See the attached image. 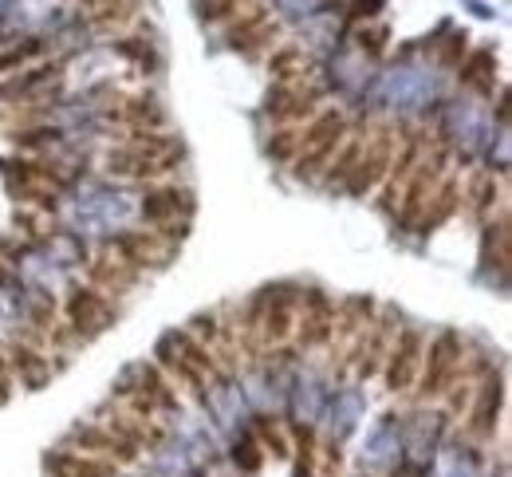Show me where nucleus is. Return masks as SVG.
<instances>
[{"label": "nucleus", "instance_id": "7c9ffc66", "mask_svg": "<svg viewBox=\"0 0 512 477\" xmlns=\"http://www.w3.org/2000/svg\"><path fill=\"white\" fill-rule=\"evenodd\" d=\"M249 430H253V438L260 442L264 454H272L280 462L292 458V442H288V430H284V418L280 414H253V426Z\"/></svg>", "mask_w": 512, "mask_h": 477}, {"label": "nucleus", "instance_id": "de8ad7c7", "mask_svg": "<svg viewBox=\"0 0 512 477\" xmlns=\"http://www.w3.org/2000/svg\"><path fill=\"white\" fill-rule=\"evenodd\" d=\"M390 477H418V474H410V470H394Z\"/></svg>", "mask_w": 512, "mask_h": 477}, {"label": "nucleus", "instance_id": "0eeeda50", "mask_svg": "<svg viewBox=\"0 0 512 477\" xmlns=\"http://www.w3.org/2000/svg\"><path fill=\"white\" fill-rule=\"evenodd\" d=\"M394 146H398L394 123H371L367 142H363V154H359L351 178L343 182V190H347L351 198H371V194L383 186L386 170H390V158H394Z\"/></svg>", "mask_w": 512, "mask_h": 477}, {"label": "nucleus", "instance_id": "6e6552de", "mask_svg": "<svg viewBox=\"0 0 512 477\" xmlns=\"http://www.w3.org/2000/svg\"><path fill=\"white\" fill-rule=\"evenodd\" d=\"M331 324H335V296H331L323 284H300L292 347H296V351H327V343H331Z\"/></svg>", "mask_w": 512, "mask_h": 477}, {"label": "nucleus", "instance_id": "ddd939ff", "mask_svg": "<svg viewBox=\"0 0 512 477\" xmlns=\"http://www.w3.org/2000/svg\"><path fill=\"white\" fill-rule=\"evenodd\" d=\"M422 351H426V332L402 324L394 343H390L383 371H379L386 395H410L414 391V379H418V367H422Z\"/></svg>", "mask_w": 512, "mask_h": 477}, {"label": "nucleus", "instance_id": "49530a36", "mask_svg": "<svg viewBox=\"0 0 512 477\" xmlns=\"http://www.w3.org/2000/svg\"><path fill=\"white\" fill-rule=\"evenodd\" d=\"M79 4H83V8H91V12H95V8H107V4H115V0H79Z\"/></svg>", "mask_w": 512, "mask_h": 477}, {"label": "nucleus", "instance_id": "393cba45", "mask_svg": "<svg viewBox=\"0 0 512 477\" xmlns=\"http://www.w3.org/2000/svg\"><path fill=\"white\" fill-rule=\"evenodd\" d=\"M44 474L48 477H123V470H119L115 462H107V458L56 446V450L44 458Z\"/></svg>", "mask_w": 512, "mask_h": 477}, {"label": "nucleus", "instance_id": "9b49d317", "mask_svg": "<svg viewBox=\"0 0 512 477\" xmlns=\"http://www.w3.org/2000/svg\"><path fill=\"white\" fill-rule=\"evenodd\" d=\"M107 249L130 265L134 273H162V269H170V261L178 257V245H170V241H162L154 229H119L111 241H107Z\"/></svg>", "mask_w": 512, "mask_h": 477}, {"label": "nucleus", "instance_id": "c85d7f7f", "mask_svg": "<svg viewBox=\"0 0 512 477\" xmlns=\"http://www.w3.org/2000/svg\"><path fill=\"white\" fill-rule=\"evenodd\" d=\"M457 79H461V87L477 91L481 99H493V87H497V56H493V48L469 52V56L457 64Z\"/></svg>", "mask_w": 512, "mask_h": 477}, {"label": "nucleus", "instance_id": "dca6fc26", "mask_svg": "<svg viewBox=\"0 0 512 477\" xmlns=\"http://www.w3.org/2000/svg\"><path fill=\"white\" fill-rule=\"evenodd\" d=\"M186 158L190 154H178V158H142V154H130L123 146H111L103 166L107 174L123 178V182H146V186H162V182H178V174L186 170Z\"/></svg>", "mask_w": 512, "mask_h": 477}, {"label": "nucleus", "instance_id": "cd10ccee", "mask_svg": "<svg viewBox=\"0 0 512 477\" xmlns=\"http://www.w3.org/2000/svg\"><path fill=\"white\" fill-rule=\"evenodd\" d=\"M481 257H485V265H497V273H501V276H509V261H512L509 205H501V209H497V217H489V221H485Z\"/></svg>", "mask_w": 512, "mask_h": 477}, {"label": "nucleus", "instance_id": "e433bc0d", "mask_svg": "<svg viewBox=\"0 0 512 477\" xmlns=\"http://www.w3.org/2000/svg\"><path fill=\"white\" fill-rule=\"evenodd\" d=\"M12 225H16L32 245H44V241L56 233V229H48V213H40V209H32V205H16Z\"/></svg>", "mask_w": 512, "mask_h": 477}, {"label": "nucleus", "instance_id": "1a4fd4ad", "mask_svg": "<svg viewBox=\"0 0 512 477\" xmlns=\"http://www.w3.org/2000/svg\"><path fill=\"white\" fill-rule=\"evenodd\" d=\"M225 40H229L233 52H241V56H249V60H264V56L284 40V24L272 20L268 8L256 0L241 16H233V20L225 24Z\"/></svg>", "mask_w": 512, "mask_h": 477}, {"label": "nucleus", "instance_id": "f3484780", "mask_svg": "<svg viewBox=\"0 0 512 477\" xmlns=\"http://www.w3.org/2000/svg\"><path fill=\"white\" fill-rule=\"evenodd\" d=\"M103 123L119 127L123 135L138 131H170V111L158 103V95L142 91V95H115L111 107L103 111Z\"/></svg>", "mask_w": 512, "mask_h": 477}, {"label": "nucleus", "instance_id": "2eb2a0df", "mask_svg": "<svg viewBox=\"0 0 512 477\" xmlns=\"http://www.w3.org/2000/svg\"><path fill=\"white\" fill-rule=\"evenodd\" d=\"M501 414H505V367H489L473 391V403L465 410V434L477 438V442H489L501 426Z\"/></svg>", "mask_w": 512, "mask_h": 477}, {"label": "nucleus", "instance_id": "aec40b11", "mask_svg": "<svg viewBox=\"0 0 512 477\" xmlns=\"http://www.w3.org/2000/svg\"><path fill=\"white\" fill-rule=\"evenodd\" d=\"M91 418H95V422H103L111 434H119L123 442H130V446H134V450H142V454L162 450V446H166V438H170L166 422H142V418L127 414L115 399H107L103 407H95Z\"/></svg>", "mask_w": 512, "mask_h": 477}, {"label": "nucleus", "instance_id": "ea45409f", "mask_svg": "<svg viewBox=\"0 0 512 477\" xmlns=\"http://www.w3.org/2000/svg\"><path fill=\"white\" fill-rule=\"evenodd\" d=\"M40 52H44V40H40V36H28L20 48H4V52H0V75L28 68V60H36Z\"/></svg>", "mask_w": 512, "mask_h": 477}, {"label": "nucleus", "instance_id": "a211bd4d", "mask_svg": "<svg viewBox=\"0 0 512 477\" xmlns=\"http://www.w3.org/2000/svg\"><path fill=\"white\" fill-rule=\"evenodd\" d=\"M375 312H379V300H375L371 292H351V296L335 300V324H331V343H327L331 367L343 359V351H347L351 343L367 332V324L375 320Z\"/></svg>", "mask_w": 512, "mask_h": 477}, {"label": "nucleus", "instance_id": "473e14b6", "mask_svg": "<svg viewBox=\"0 0 512 477\" xmlns=\"http://www.w3.org/2000/svg\"><path fill=\"white\" fill-rule=\"evenodd\" d=\"M4 138L20 150V154H32V150H52L64 142V131L52 127V123H36V127H20V131H4Z\"/></svg>", "mask_w": 512, "mask_h": 477}, {"label": "nucleus", "instance_id": "f704fd0d", "mask_svg": "<svg viewBox=\"0 0 512 477\" xmlns=\"http://www.w3.org/2000/svg\"><path fill=\"white\" fill-rule=\"evenodd\" d=\"M264 450H260V442L253 438V430H241L237 434V442H233V450H229V462L241 470V477H256L264 470Z\"/></svg>", "mask_w": 512, "mask_h": 477}, {"label": "nucleus", "instance_id": "5701e85b", "mask_svg": "<svg viewBox=\"0 0 512 477\" xmlns=\"http://www.w3.org/2000/svg\"><path fill=\"white\" fill-rule=\"evenodd\" d=\"M4 355H8V375H12V383L20 379V387H28V391H40V387H48V383L56 379V363H52L40 347L24 343L20 336H12V340L4 343Z\"/></svg>", "mask_w": 512, "mask_h": 477}, {"label": "nucleus", "instance_id": "4be33fe9", "mask_svg": "<svg viewBox=\"0 0 512 477\" xmlns=\"http://www.w3.org/2000/svg\"><path fill=\"white\" fill-rule=\"evenodd\" d=\"M138 213L150 229L170 225V221H193L197 213V194L193 186L182 182H162V186H146V198L138 202Z\"/></svg>", "mask_w": 512, "mask_h": 477}, {"label": "nucleus", "instance_id": "bb28decb", "mask_svg": "<svg viewBox=\"0 0 512 477\" xmlns=\"http://www.w3.org/2000/svg\"><path fill=\"white\" fill-rule=\"evenodd\" d=\"M264 71L272 83H296V79H316V64L300 44H276L264 56Z\"/></svg>", "mask_w": 512, "mask_h": 477}, {"label": "nucleus", "instance_id": "c03bdc74", "mask_svg": "<svg viewBox=\"0 0 512 477\" xmlns=\"http://www.w3.org/2000/svg\"><path fill=\"white\" fill-rule=\"evenodd\" d=\"M383 0H351V20H363V16H375Z\"/></svg>", "mask_w": 512, "mask_h": 477}, {"label": "nucleus", "instance_id": "b1692460", "mask_svg": "<svg viewBox=\"0 0 512 477\" xmlns=\"http://www.w3.org/2000/svg\"><path fill=\"white\" fill-rule=\"evenodd\" d=\"M461 205L485 225L501 205H505V174H493V170H473L461 186Z\"/></svg>", "mask_w": 512, "mask_h": 477}, {"label": "nucleus", "instance_id": "6ab92c4d", "mask_svg": "<svg viewBox=\"0 0 512 477\" xmlns=\"http://www.w3.org/2000/svg\"><path fill=\"white\" fill-rule=\"evenodd\" d=\"M154 363L170 375V383L182 391V395H190V403H197V407H209V391H213V383H209V375L193 363L190 355H182V347L170 340V332L158 340V347H154Z\"/></svg>", "mask_w": 512, "mask_h": 477}, {"label": "nucleus", "instance_id": "4468645a", "mask_svg": "<svg viewBox=\"0 0 512 477\" xmlns=\"http://www.w3.org/2000/svg\"><path fill=\"white\" fill-rule=\"evenodd\" d=\"M115 383H123V387H130V391H138V395L150 403V410H154L162 422L182 414V391L170 383V375H166V371H162L154 359H142V363H130V367H123V375H119Z\"/></svg>", "mask_w": 512, "mask_h": 477}, {"label": "nucleus", "instance_id": "20e7f679", "mask_svg": "<svg viewBox=\"0 0 512 477\" xmlns=\"http://www.w3.org/2000/svg\"><path fill=\"white\" fill-rule=\"evenodd\" d=\"M351 135V119L339 107H323L312 123L300 127V154L292 158V174L300 182H320L323 166L339 150V142Z\"/></svg>", "mask_w": 512, "mask_h": 477}, {"label": "nucleus", "instance_id": "c756f323", "mask_svg": "<svg viewBox=\"0 0 512 477\" xmlns=\"http://www.w3.org/2000/svg\"><path fill=\"white\" fill-rule=\"evenodd\" d=\"M367 131H371V127H363V131H351V135L339 142V150H335V154H331V162L323 166L320 186H327V190H343V182L351 178V170H355V162H359V154H363Z\"/></svg>", "mask_w": 512, "mask_h": 477}, {"label": "nucleus", "instance_id": "423d86ee", "mask_svg": "<svg viewBox=\"0 0 512 477\" xmlns=\"http://www.w3.org/2000/svg\"><path fill=\"white\" fill-rule=\"evenodd\" d=\"M327 87L320 79H296V83H272L264 91V115L276 127H304L323 111Z\"/></svg>", "mask_w": 512, "mask_h": 477}, {"label": "nucleus", "instance_id": "58836bf2", "mask_svg": "<svg viewBox=\"0 0 512 477\" xmlns=\"http://www.w3.org/2000/svg\"><path fill=\"white\" fill-rule=\"evenodd\" d=\"M264 150H268L272 162H288L292 166V158L300 154V127H276L272 138L264 142Z\"/></svg>", "mask_w": 512, "mask_h": 477}, {"label": "nucleus", "instance_id": "412c9836", "mask_svg": "<svg viewBox=\"0 0 512 477\" xmlns=\"http://www.w3.org/2000/svg\"><path fill=\"white\" fill-rule=\"evenodd\" d=\"M142 280H146V276L134 273L130 265H123L107 245H103L99 253H87V257H83V284L99 288V292L111 296V300H127V296H134Z\"/></svg>", "mask_w": 512, "mask_h": 477}, {"label": "nucleus", "instance_id": "c9c22d12", "mask_svg": "<svg viewBox=\"0 0 512 477\" xmlns=\"http://www.w3.org/2000/svg\"><path fill=\"white\" fill-rule=\"evenodd\" d=\"M138 4H142V0H115V4H107V8L87 12V24H95V28H130V24L142 16Z\"/></svg>", "mask_w": 512, "mask_h": 477}, {"label": "nucleus", "instance_id": "09e8293b", "mask_svg": "<svg viewBox=\"0 0 512 477\" xmlns=\"http://www.w3.org/2000/svg\"><path fill=\"white\" fill-rule=\"evenodd\" d=\"M190 477H209V474H205V470H193V474Z\"/></svg>", "mask_w": 512, "mask_h": 477}, {"label": "nucleus", "instance_id": "37998d69", "mask_svg": "<svg viewBox=\"0 0 512 477\" xmlns=\"http://www.w3.org/2000/svg\"><path fill=\"white\" fill-rule=\"evenodd\" d=\"M386 40H390V32H386V28H363V32H359V48H363V52H371V56H383Z\"/></svg>", "mask_w": 512, "mask_h": 477}, {"label": "nucleus", "instance_id": "79ce46f5", "mask_svg": "<svg viewBox=\"0 0 512 477\" xmlns=\"http://www.w3.org/2000/svg\"><path fill=\"white\" fill-rule=\"evenodd\" d=\"M343 466H347V454L339 442H327L320 446V462H316V477H343Z\"/></svg>", "mask_w": 512, "mask_h": 477}, {"label": "nucleus", "instance_id": "2f4dec72", "mask_svg": "<svg viewBox=\"0 0 512 477\" xmlns=\"http://www.w3.org/2000/svg\"><path fill=\"white\" fill-rule=\"evenodd\" d=\"M115 52L130 60L134 68L142 71V75H158L162 71V52H158V40H142V36H119V44H115Z\"/></svg>", "mask_w": 512, "mask_h": 477}, {"label": "nucleus", "instance_id": "f03ea898", "mask_svg": "<svg viewBox=\"0 0 512 477\" xmlns=\"http://www.w3.org/2000/svg\"><path fill=\"white\" fill-rule=\"evenodd\" d=\"M449 158H453V146H449L442 135H430V131H426L422 158H418V166L410 170V178H406V186H402V194H398V209H394V225H398L402 233L414 229L422 205L430 202L434 190L442 186V178L449 174Z\"/></svg>", "mask_w": 512, "mask_h": 477}, {"label": "nucleus", "instance_id": "39448f33", "mask_svg": "<svg viewBox=\"0 0 512 477\" xmlns=\"http://www.w3.org/2000/svg\"><path fill=\"white\" fill-rule=\"evenodd\" d=\"M60 316H64V324L83 340V347H87V343H95L103 332H111V328L119 324L123 308H119L111 296H103L99 288H91V284H67Z\"/></svg>", "mask_w": 512, "mask_h": 477}, {"label": "nucleus", "instance_id": "a18cd8bd", "mask_svg": "<svg viewBox=\"0 0 512 477\" xmlns=\"http://www.w3.org/2000/svg\"><path fill=\"white\" fill-rule=\"evenodd\" d=\"M497 123H509V91L497 95Z\"/></svg>", "mask_w": 512, "mask_h": 477}, {"label": "nucleus", "instance_id": "a19ab883", "mask_svg": "<svg viewBox=\"0 0 512 477\" xmlns=\"http://www.w3.org/2000/svg\"><path fill=\"white\" fill-rule=\"evenodd\" d=\"M469 56V32H453L446 44H442V52H438V64L446 71H457V64Z\"/></svg>", "mask_w": 512, "mask_h": 477}, {"label": "nucleus", "instance_id": "f8f14e48", "mask_svg": "<svg viewBox=\"0 0 512 477\" xmlns=\"http://www.w3.org/2000/svg\"><path fill=\"white\" fill-rule=\"evenodd\" d=\"M60 446L64 450H79V454H95V458H107V462H115L119 470H134L146 454L142 450H134L130 442H123L119 434H111L103 422H95V418H79L71 430H67L64 438H60Z\"/></svg>", "mask_w": 512, "mask_h": 477}, {"label": "nucleus", "instance_id": "7ed1b4c3", "mask_svg": "<svg viewBox=\"0 0 512 477\" xmlns=\"http://www.w3.org/2000/svg\"><path fill=\"white\" fill-rule=\"evenodd\" d=\"M465 336L457 328H442L434 336H426V351H422V367L414 379L410 399L414 403H438L449 391V383L461 375V359H465Z\"/></svg>", "mask_w": 512, "mask_h": 477}, {"label": "nucleus", "instance_id": "8fccbe9b", "mask_svg": "<svg viewBox=\"0 0 512 477\" xmlns=\"http://www.w3.org/2000/svg\"><path fill=\"white\" fill-rule=\"evenodd\" d=\"M355 477H371V474H355Z\"/></svg>", "mask_w": 512, "mask_h": 477}, {"label": "nucleus", "instance_id": "9d476101", "mask_svg": "<svg viewBox=\"0 0 512 477\" xmlns=\"http://www.w3.org/2000/svg\"><path fill=\"white\" fill-rule=\"evenodd\" d=\"M394 131H398V146H394V158H390V170H386L383 186L375 190V209L383 217H394L398 194H402V186H406V178L418 166L422 146H426V131H418L414 123H394Z\"/></svg>", "mask_w": 512, "mask_h": 477}, {"label": "nucleus", "instance_id": "4c0bfd02", "mask_svg": "<svg viewBox=\"0 0 512 477\" xmlns=\"http://www.w3.org/2000/svg\"><path fill=\"white\" fill-rule=\"evenodd\" d=\"M197 4V20L201 24H229L233 16H241L256 0H193Z\"/></svg>", "mask_w": 512, "mask_h": 477}, {"label": "nucleus", "instance_id": "a878e982", "mask_svg": "<svg viewBox=\"0 0 512 477\" xmlns=\"http://www.w3.org/2000/svg\"><path fill=\"white\" fill-rule=\"evenodd\" d=\"M457 209H461V178L446 174V178H442V186L434 190V198L422 205V213H418V221H414L418 237H434L446 221L457 217Z\"/></svg>", "mask_w": 512, "mask_h": 477}, {"label": "nucleus", "instance_id": "f257e3e1", "mask_svg": "<svg viewBox=\"0 0 512 477\" xmlns=\"http://www.w3.org/2000/svg\"><path fill=\"white\" fill-rule=\"evenodd\" d=\"M398 328H402V312H398L394 304L379 300L375 320L367 324V332H363L359 340L343 351V359L335 363V375H339V379H359V383L379 379V371H383V363H386V355H390V343H394V336H398Z\"/></svg>", "mask_w": 512, "mask_h": 477}, {"label": "nucleus", "instance_id": "72a5a7b5", "mask_svg": "<svg viewBox=\"0 0 512 477\" xmlns=\"http://www.w3.org/2000/svg\"><path fill=\"white\" fill-rule=\"evenodd\" d=\"M170 340H174V343H178V347H182V355H190L193 363H197V367H201V371L209 375V383H217V387H229V379H225V371H221V363L213 359V351H209L205 343H197V340H193V336H190V332H186V328H182V332H170Z\"/></svg>", "mask_w": 512, "mask_h": 477}]
</instances>
